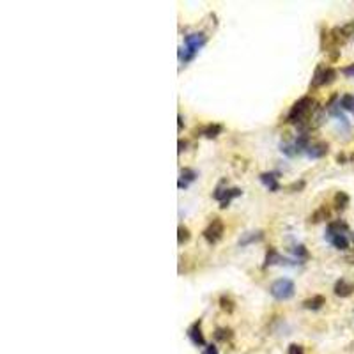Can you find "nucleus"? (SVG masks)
<instances>
[{"label": "nucleus", "mask_w": 354, "mask_h": 354, "mask_svg": "<svg viewBox=\"0 0 354 354\" xmlns=\"http://www.w3.org/2000/svg\"><path fill=\"white\" fill-rule=\"evenodd\" d=\"M349 261H353V264H354V257H351V259H349Z\"/></svg>", "instance_id": "2f4dec72"}, {"label": "nucleus", "mask_w": 354, "mask_h": 354, "mask_svg": "<svg viewBox=\"0 0 354 354\" xmlns=\"http://www.w3.org/2000/svg\"><path fill=\"white\" fill-rule=\"evenodd\" d=\"M207 36L204 32H193L184 36V48H179V60L181 64H188L197 57V53L206 46Z\"/></svg>", "instance_id": "f03ea898"}, {"label": "nucleus", "mask_w": 354, "mask_h": 354, "mask_svg": "<svg viewBox=\"0 0 354 354\" xmlns=\"http://www.w3.org/2000/svg\"><path fill=\"white\" fill-rule=\"evenodd\" d=\"M337 161H338V163H346V156H344V154H338Z\"/></svg>", "instance_id": "7c9ffc66"}, {"label": "nucleus", "mask_w": 354, "mask_h": 354, "mask_svg": "<svg viewBox=\"0 0 354 354\" xmlns=\"http://www.w3.org/2000/svg\"><path fill=\"white\" fill-rule=\"evenodd\" d=\"M264 239V230H253V232H246L243 234L239 239V246H250L253 243H259V241Z\"/></svg>", "instance_id": "2eb2a0df"}, {"label": "nucleus", "mask_w": 354, "mask_h": 354, "mask_svg": "<svg viewBox=\"0 0 354 354\" xmlns=\"http://www.w3.org/2000/svg\"><path fill=\"white\" fill-rule=\"evenodd\" d=\"M296 292V285L292 280L289 278H278L274 280L269 285V294L273 296L276 301H287L291 300Z\"/></svg>", "instance_id": "7ed1b4c3"}, {"label": "nucleus", "mask_w": 354, "mask_h": 354, "mask_svg": "<svg viewBox=\"0 0 354 354\" xmlns=\"http://www.w3.org/2000/svg\"><path fill=\"white\" fill-rule=\"evenodd\" d=\"M349 230V225L344 221V220H333L329 221L328 227H326V236H338V234H347Z\"/></svg>", "instance_id": "ddd939ff"}, {"label": "nucleus", "mask_w": 354, "mask_h": 354, "mask_svg": "<svg viewBox=\"0 0 354 354\" xmlns=\"http://www.w3.org/2000/svg\"><path fill=\"white\" fill-rule=\"evenodd\" d=\"M204 354H220L218 347H216L215 344H207L206 349H204Z\"/></svg>", "instance_id": "cd10ccee"}, {"label": "nucleus", "mask_w": 354, "mask_h": 354, "mask_svg": "<svg viewBox=\"0 0 354 354\" xmlns=\"http://www.w3.org/2000/svg\"><path fill=\"white\" fill-rule=\"evenodd\" d=\"M223 232H225V225L223 221H221V218H213L211 221H209V225L202 230V237L206 239L207 245L213 246L221 241Z\"/></svg>", "instance_id": "39448f33"}, {"label": "nucleus", "mask_w": 354, "mask_h": 354, "mask_svg": "<svg viewBox=\"0 0 354 354\" xmlns=\"http://www.w3.org/2000/svg\"><path fill=\"white\" fill-rule=\"evenodd\" d=\"M177 121H179V123H177V128H179V131H182V126H184V119H182V115H179Z\"/></svg>", "instance_id": "c756f323"}, {"label": "nucleus", "mask_w": 354, "mask_h": 354, "mask_svg": "<svg viewBox=\"0 0 354 354\" xmlns=\"http://www.w3.org/2000/svg\"><path fill=\"white\" fill-rule=\"evenodd\" d=\"M289 354H305V351L303 347L298 346V344H291V346H289Z\"/></svg>", "instance_id": "bb28decb"}, {"label": "nucleus", "mask_w": 354, "mask_h": 354, "mask_svg": "<svg viewBox=\"0 0 354 354\" xmlns=\"http://www.w3.org/2000/svg\"><path fill=\"white\" fill-rule=\"evenodd\" d=\"M221 131H223V126L218 123H211V124H206L202 126L200 130H197V136H206V138H216V136L221 135Z\"/></svg>", "instance_id": "f8f14e48"}, {"label": "nucleus", "mask_w": 354, "mask_h": 354, "mask_svg": "<svg viewBox=\"0 0 354 354\" xmlns=\"http://www.w3.org/2000/svg\"><path fill=\"white\" fill-rule=\"evenodd\" d=\"M215 338L218 342H227L232 338V329L228 328H216L215 329Z\"/></svg>", "instance_id": "b1692460"}, {"label": "nucleus", "mask_w": 354, "mask_h": 354, "mask_svg": "<svg viewBox=\"0 0 354 354\" xmlns=\"http://www.w3.org/2000/svg\"><path fill=\"white\" fill-rule=\"evenodd\" d=\"M305 186H307V182L301 179V181H294V182H291V184L287 186L285 190L289 191V193H298V191H301V190H305Z\"/></svg>", "instance_id": "393cba45"}, {"label": "nucleus", "mask_w": 354, "mask_h": 354, "mask_svg": "<svg viewBox=\"0 0 354 354\" xmlns=\"http://www.w3.org/2000/svg\"><path fill=\"white\" fill-rule=\"evenodd\" d=\"M326 239H328L337 250H342V252H346V250L349 248V239H347L346 234H338V236H326Z\"/></svg>", "instance_id": "f3484780"}, {"label": "nucleus", "mask_w": 354, "mask_h": 354, "mask_svg": "<svg viewBox=\"0 0 354 354\" xmlns=\"http://www.w3.org/2000/svg\"><path fill=\"white\" fill-rule=\"evenodd\" d=\"M333 292H335V296H338V298H349V296L354 292V282H349V280H346V278H340L337 283H335Z\"/></svg>", "instance_id": "9b49d317"}, {"label": "nucleus", "mask_w": 354, "mask_h": 354, "mask_svg": "<svg viewBox=\"0 0 354 354\" xmlns=\"http://www.w3.org/2000/svg\"><path fill=\"white\" fill-rule=\"evenodd\" d=\"M342 73H344V76H347V78H354V62L346 66V68H342Z\"/></svg>", "instance_id": "a878e982"}, {"label": "nucleus", "mask_w": 354, "mask_h": 354, "mask_svg": "<svg viewBox=\"0 0 354 354\" xmlns=\"http://www.w3.org/2000/svg\"><path fill=\"white\" fill-rule=\"evenodd\" d=\"M324 305H326V298L324 296H320V294L312 296V298H308V300L303 301L305 310H313V312H315V310H320Z\"/></svg>", "instance_id": "dca6fc26"}, {"label": "nucleus", "mask_w": 354, "mask_h": 354, "mask_svg": "<svg viewBox=\"0 0 354 354\" xmlns=\"http://www.w3.org/2000/svg\"><path fill=\"white\" fill-rule=\"evenodd\" d=\"M328 218H329V209L326 206H322L308 218V221H310V223H320V221H324V220H328Z\"/></svg>", "instance_id": "a211bd4d"}, {"label": "nucleus", "mask_w": 354, "mask_h": 354, "mask_svg": "<svg viewBox=\"0 0 354 354\" xmlns=\"http://www.w3.org/2000/svg\"><path fill=\"white\" fill-rule=\"evenodd\" d=\"M278 179H280V172H262L261 176H259V181H261L271 193H276V191L282 190Z\"/></svg>", "instance_id": "6e6552de"}, {"label": "nucleus", "mask_w": 354, "mask_h": 354, "mask_svg": "<svg viewBox=\"0 0 354 354\" xmlns=\"http://www.w3.org/2000/svg\"><path fill=\"white\" fill-rule=\"evenodd\" d=\"M278 264H294L289 259H285L283 255H280L278 250L269 246L267 252H266V259H264V267H269V266H278Z\"/></svg>", "instance_id": "1a4fd4ad"}, {"label": "nucleus", "mask_w": 354, "mask_h": 354, "mask_svg": "<svg viewBox=\"0 0 354 354\" xmlns=\"http://www.w3.org/2000/svg\"><path fill=\"white\" fill-rule=\"evenodd\" d=\"M220 308H221L223 312L232 313L234 312V308H236V303H234V300H232L230 296L223 294V296H220Z\"/></svg>", "instance_id": "aec40b11"}, {"label": "nucleus", "mask_w": 354, "mask_h": 354, "mask_svg": "<svg viewBox=\"0 0 354 354\" xmlns=\"http://www.w3.org/2000/svg\"><path fill=\"white\" fill-rule=\"evenodd\" d=\"M328 152H329L328 142H313L310 143V147L307 149L305 154H307L308 158H312V160H320V158H324Z\"/></svg>", "instance_id": "9d476101"}, {"label": "nucleus", "mask_w": 354, "mask_h": 354, "mask_svg": "<svg viewBox=\"0 0 354 354\" xmlns=\"http://www.w3.org/2000/svg\"><path fill=\"white\" fill-rule=\"evenodd\" d=\"M186 335H188V338L191 340L193 346H197V347H206L207 346V342H206L204 333H202V319L195 320L193 324H190V328H188Z\"/></svg>", "instance_id": "0eeeda50"}, {"label": "nucleus", "mask_w": 354, "mask_h": 354, "mask_svg": "<svg viewBox=\"0 0 354 354\" xmlns=\"http://www.w3.org/2000/svg\"><path fill=\"white\" fill-rule=\"evenodd\" d=\"M190 239H191L190 228L184 227V225H179V228H177V243H179V246L186 245Z\"/></svg>", "instance_id": "412c9836"}, {"label": "nucleus", "mask_w": 354, "mask_h": 354, "mask_svg": "<svg viewBox=\"0 0 354 354\" xmlns=\"http://www.w3.org/2000/svg\"><path fill=\"white\" fill-rule=\"evenodd\" d=\"M197 172H195L193 169H182L181 170V177H179V181H177V188L179 190H186L188 186L191 184V182L197 179Z\"/></svg>", "instance_id": "4468645a"}, {"label": "nucleus", "mask_w": 354, "mask_h": 354, "mask_svg": "<svg viewBox=\"0 0 354 354\" xmlns=\"http://www.w3.org/2000/svg\"><path fill=\"white\" fill-rule=\"evenodd\" d=\"M241 195H243V190L236 188V186H234V188H221V186H218L215 190V193H213V198L218 200L221 209H225V207H228V204H230L234 198L241 197Z\"/></svg>", "instance_id": "423d86ee"}, {"label": "nucleus", "mask_w": 354, "mask_h": 354, "mask_svg": "<svg viewBox=\"0 0 354 354\" xmlns=\"http://www.w3.org/2000/svg\"><path fill=\"white\" fill-rule=\"evenodd\" d=\"M292 253H294L296 261H307V259H310V253H308L307 246L305 245H296L294 248H292Z\"/></svg>", "instance_id": "5701e85b"}, {"label": "nucleus", "mask_w": 354, "mask_h": 354, "mask_svg": "<svg viewBox=\"0 0 354 354\" xmlns=\"http://www.w3.org/2000/svg\"><path fill=\"white\" fill-rule=\"evenodd\" d=\"M317 108H319V106H317L313 97H310V96L300 97V99L291 106V110H289V114H287V117H285V123L294 124V126H298V128L305 126V124L312 119V115L317 112Z\"/></svg>", "instance_id": "f257e3e1"}, {"label": "nucleus", "mask_w": 354, "mask_h": 354, "mask_svg": "<svg viewBox=\"0 0 354 354\" xmlns=\"http://www.w3.org/2000/svg\"><path fill=\"white\" fill-rule=\"evenodd\" d=\"M340 108L354 114V94H344L340 97Z\"/></svg>", "instance_id": "4be33fe9"}, {"label": "nucleus", "mask_w": 354, "mask_h": 354, "mask_svg": "<svg viewBox=\"0 0 354 354\" xmlns=\"http://www.w3.org/2000/svg\"><path fill=\"white\" fill-rule=\"evenodd\" d=\"M333 202H335V209L342 211V209H346V207L349 206V195H347L346 191H337Z\"/></svg>", "instance_id": "6ab92c4d"}, {"label": "nucleus", "mask_w": 354, "mask_h": 354, "mask_svg": "<svg viewBox=\"0 0 354 354\" xmlns=\"http://www.w3.org/2000/svg\"><path fill=\"white\" fill-rule=\"evenodd\" d=\"M177 145H179V149H177V154H182V152L186 151V147H188V142H186V140H179V143H177Z\"/></svg>", "instance_id": "c85d7f7f"}, {"label": "nucleus", "mask_w": 354, "mask_h": 354, "mask_svg": "<svg viewBox=\"0 0 354 354\" xmlns=\"http://www.w3.org/2000/svg\"><path fill=\"white\" fill-rule=\"evenodd\" d=\"M335 78H337V69L329 68V66H324V64H320V66H317V68H315V71H313L312 82H310V87H312V88L324 87V85L333 84Z\"/></svg>", "instance_id": "20e7f679"}]
</instances>
